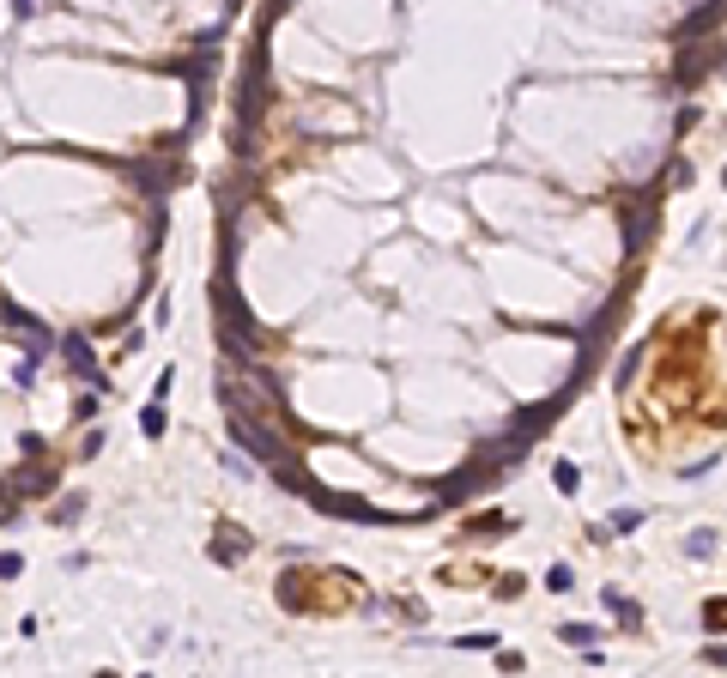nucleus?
I'll use <instances>...</instances> for the list:
<instances>
[{
    "label": "nucleus",
    "mask_w": 727,
    "mask_h": 678,
    "mask_svg": "<svg viewBox=\"0 0 727 678\" xmlns=\"http://www.w3.org/2000/svg\"><path fill=\"white\" fill-rule=\"evenodd\" d=\"M231 442H237V448H249L261 467H285V461H291L285 437H279L267 418H255V412H231Z\"/></svg>",
    "instance_id": "obj_1"
},
{
    "label": "nucleus",
    "mask_w": 727,
    "mask_h": 678,
    "mask_svg": "<svg viewBox=\"0 0 727 678\" xmlns=\"http://www.w3.org/2000/svg\"><path fill=\"white\" fill-rule=\"evenodd\" d=\"M61 358H67V370L79 375V382H91V394H109V388H115V382H104V364H98V351H91V339L85 334L61 339Z\"/></svg>",
    "instance_id": "obj_2"
},
{
    "label": "nucleus",
    "mask_w": 727,
    "mask_h": 678,
    "mask_svg": "<svg viewBox=\"0 0 727 678\" xmlns=\"http://www.w3.org/2000/svg\"><path fill=\"white\" fill-rule=\"evenodd\" d=\"M304 497H310L315 508H328V515H346V521H388V515H382V508H370L364 497H340V491H321V485H310Z\"/></svg>",
    "instance_id": "obj_3"
},
{
    "label": "nucleus",
    "mask_w": 727,
    "mask_h": 678,
    "mask_svg": "<svg viewBox=\"0 0 727 678\" xmlns=\"http://www.w3.org/2000/svg\"><path fill=\"white\" fill-rule=\"evenodd\" d=\"M0 321H6V327H19V339H31V351H36V358L49 351V327H43L36 315H25L19 304H0Z\"/></svg>",
    "instance_id": "obj_4"
},
{
    "label": "nucleus",
    "mask_w": 727,
    "mask_h": 678,
    "mask_svg": "<svg viewBox=\"0 0 727 678\" xmlns=\"http://www.w3.org/2000/svg\"><path fill=\"white\" fill-rule=\"evenodd\" d=\"M6 491H12V497H49V491H55V473H49V467H25Z\"/></svg>",
    "instance_id": "obj_5"
},
{
    "label": "nucleus",
    "mask_w": 727,
    "mask_h": 678,
    "mask_svg": "<svg viewBox=\"0 0 727 678\" xmlns=\"http://www.w3.org/2000/svg\"><path fill=\"white\" fill-rule=\"evenodd\" d=\"M122 176L139 182L146 194H164V188H170V170H164V164H122Z\"/></svg>",
    "instance_id": "obj_6"
},
{
    "label": "nucleus",
    "mask_w": 727,
    "mask_h": 678,
    "mask_svg": "<svg viewBox=\"0 0 727 678\" xmlns=\"http://www.w3.org/2000/svg\"><path fill=\"white\" fill-rule=\"evenodd\" d=\"M242 551H249V533L225 521V527H218V540H212V557H218V564H237Z\"/></svg>",
    "instance_id": "obj_7"
},
{
    "label": "nucleus",
    "mask_w": 727,
    "mask_h": 678,
    "mask_svg": "<svg viewBox=\"0 0 727 678\" xmlns=\"http://www.w3.org/2000/svg\"><path fill=\"white\" fill-rule=\"evenodd\" d=\"M715 12H722V0H703V6H697L691 19H685V25H679V43H691L697 31H709V25H715Z\"/></svg>",
    "instance_id": "obj_8"
},
{
    "label": "nucleus",
    "mask_w": 727,
    "mask_h": 678,
    "mask_svg": "<svg viewBox=\"0 0 727 678\" xmlns=\"http://www.w3.org/2000/svg\"><path fill=\"white\" fill-rule=\"evenodd\" d=\"M636 527H643V508H619L612 521H600V527H594V540H606V533H636Z\"/></svg>",
    "instance_id": "obj_9"
},
{
    "label": "nucleus",
    "mask_w": 727,
    "mask_h": 678,
    "mask_svg": "<svg viewBox=\"0 0 727 678\" xmlns=\"http://www.w3.org/2000/svg\"><path fill=\"white\" fill-rule=\"evenodd\" d=\"M557 636H564L570 648H594V643H600V630H594V624H557Z\"/></svg>",
    "instance_id": "obj_10"
},
{
    "label": "nucleus",
    "mask_w": 727,
    "mask_h": 678,
    "mask_svg": "<svg viewBox=\"0 0 727 678\" xmlns=\"http://www.w3.org/2000/svg\"><path fill=\"white\" fill-rule=\"evenodd\" d=\"M552 485L564 491V497H570V491L582 485V473H576V461H557V467H552Z\"/></svg>",
    "instance_id": "obj_11"
},
{
    "label": "nucleus",
    "mask_w": 727,
    "mask_h": 678,
    "mask_svg": "<svg viewBox=\"0 0 727 678\" xmlns=\"http://www.w3.org/2000/svg\"><path fill=\"white\" fill-rule=\"evenodd\" d=\"M79 508H85V497H79V491H73V497H61V503H55V527H73V521H79Z\"/></svg>",
    "instance_id": "obj_12"
},
{
    "label": "nucleus",
    "mask_w": 727,
    "mask_h": 678,
    "mask_svg": "<svg viewBox=\"0 0 727 678\" xmlns=\"http://www.w3.org/2000/svg\"><path fill=\"white\" fill-rule=\"evenodd\" d=\"M606 606L619 611L624 624H643V606H636V600H624V594H606Z\"/></svg>",
    "instance_id": "obj_13"
},
{
    "label": "nucleus",
    "mask_w": 727,
    "mask_h": 678,
    "mask_svg": "<svg viewBox=\"0 0 727 678\" xmlns=\"http://www.w3.org/2000/svg\"><path fill=\"white\" fill-rule=\"evenodd\" d=\"M139 430H146V437H164V406H158V400L139 412Z\"/></svg>",
    "instance_id": "obj_14"
},
{
    "label": "nucleus",
    "mask_w": 727,
    "mask_h": 678,
    "mask_svg": "<svg viewBox=\"0 0 727 678\" xmlns=\"http://www.w3.org/2000/svg\"><path fill=\"white\" fill-rule=\"evenodd\" d=\"M546 587H552V594H570V587H576V576H570L564 564H552V570H546Z\"/></svg>",
    "instance_id": "obj_15"
},
{
    "label": "nucleus",
    "mask_w": 727,
    "mask_h": 678,
    "mask_svg": "<svg viewBox=\"0 0 727 678\" xmlns=\"http://www.w3.org/2000/svg\"><path fill=\"white\" fill-rule=\"evenodd\" d=\"M685 551H691V557H709V551H715V533H709V527H703V533H691V540H685Z\"/></svg>",
    "instance_id": "obj_16"
},
{
    "label": "nucleus",
    "mask_w": 727,
    "mask_h": 678,
    "mask_svg": "<svg viewBox=\"0 0 727 678\" xmlns=\"http://www.w3.org/2000/svg\"><path fill=\"white\" fill-rule=\"evenodd\" d=\"M703 624H715V630H727V600H703Z\"/></svg>",
    "instance_id": "obj_17"
},
{
    "label": "nucleus",
    "mask_w": 727,
    "mask_h": 678,
    "mask_svg": "<svg viewBox=\"0 0 727 678\" xmlns=\"http://www.w3.org/2000/svg\"><path fill=\"white\" fill-rule=\"evenodd\" d=\"M19 570H25V557H19V551H0V581H12Z\"/></svg>",
    "instance_id": "obj_18"
},
{
    "label": "nucleus",
    "mask_w": 727,
    "mask_h": 678,
    "mask_svg": "<svg viewBox=\"0 0 727 678\" xmlns=\"http://www.w3.org/2000/svg\"><path fill=\"white\" fill-rule=\"evenodd\" d=\"M12 382H19V388H31V382H36V351L19 364V370H12Z\"/></svg>",
    "instance_id": "obj_19"
},
{
    "label": "nucleus",
    "mask_w": 727,
    "mask_h": 678,
    "mask_svg": "<svg viewBox=\"0 0 727 678\" xmlns=\"http://www.w3.org/2000/svg\"><path fill=\"white\" fill-rule=\"evenodd\" d=\"M36 6H43V0H12V12H19V19H36Z\"/></svg>",
    "instance_id": "obj_20"
},
{
    "label": "nucleus",
    "mask_w": 727,
    "mask_h": 678,
    "mask_svg": "<svg viewBox=\"0 0 727 678\" xmlns=\"http://www.w3.org/2000/svg\"><path fill=\"white\" fill-rule=\"evenodd\" d=\"M709 660H715V666H727V648H709Z\"/></svg>",
    "instance_id": "obj_21"
},
{
    "label": "nucleus",
    "mask_w": 727,
    "mask_h": 678,
    "mask_svg": "<svg viewBox=\"0 0 727 678\" xmlns=\"http://www.w3.org/2000/svg\"><path fill=\"white\" fill-rule=\"evenodd\" d=\"M722 182H727V170H722Z\"/></svg>",
    "instance_id": "obj_22"
}]
</instances>
